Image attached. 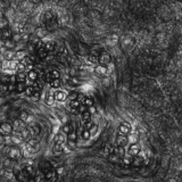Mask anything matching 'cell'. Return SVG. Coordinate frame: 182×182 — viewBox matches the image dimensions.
<instances>
[{
    "mask_svg": "<svg viewBox=\"0 0 182 182\" xmlns=\"http://www.w3.org/2000/svg\"><path fill=\"white\" fill-rule=\"evenodd\" d=\"M42 182H47V181H46V180H44V181H42Z\"/></svg>",
    "mask_w": 182,
    "mask_h": 182,
    "instance_id": "f35d334b",
    "label": "cell"
},
{
    "mask_svg": "<svg viewBox=\"0 0 182 182\" xmlns=\"http://www.w3.org/2000/svg\"><path fill=\"white\" fill-rule=\"evenodd\" d=\"M112 150H113V149H112V147H110V146H108V147H106V149L104 150V153H105V154H109Z\"/></svg>",
    "mask_w": 182,
    "mask_h": 182,
    "instance_id": "e575fe53",
    "label": "cell"
},
{
    "mask_svg": "<svg viewBox=\"0 0 182 182\" xmlns=\"http://www.w3.org/2000/svg\"><path fill=\"white\" fill-rule=\"evenodd\" d=\"M63 150H64V145L55 144V147H54V149H53V151H54L55 155H59L60 153H63Z\"/></svg>",
    "mask_w": 182,
    "mask_h": 182,
    "instance_id": "44dd1931",
    "label": "cell"
},
{
    "mask_svg": "<svg viewBox=\"0 0 182 182\" xmlns=\"http://www.w3.org/2000/svg\"><path fill=\"white\" fill-rule=\"evenodd\" d=\"M89 121H91V114L89 113V110H86L81 114V122L83 124V123H87Z\"/></svg>",
    "mask_w": 182,
    "mask_h": 182,
    "instance_id": "4fadbf2b",
    "label": "cell"
},
{
    "mask_svg": "<svg viewBox=\"0 0 182 182\" xmlns=\"http://www.w3.org/2000/svg\"><path fill=\"white\" fill-rule=\"evenodd\" d=\"M26 72H17V74L15 75L16 77V82H25L26 81Z\"/></svg>",
    "mask_w": 182,
    "mask_h": 182,
    "instance_id": "9a60e30c",
    "label": "cell"
},
{
    "mask_svg": "<svg viewBox=\"0 0 182 182\" xmlns=\"http://www.w3.org/2000/svg\"><path fill=\"white\" fill-rule=\"evenodd\" d=\"M96 73H97L98 75H106V73H107V67L104 66V65H98V66L96 67Z\"/></svg>",
    "mask_w": 182,
    "mask_h": 182,
    "instance_id": "ac0fdd59",
    "label": "cell"
},
{
    "mask_svg": "<svg viewBox=\"0 0 182 182\" xmlns=\"http://www.w3.org/2000/svg\"><path fill=\"white\" fill-rule=\"evenodd\" d=\"M44 103H46V105H48V106L54 105L55 98H54V93H53L51 91H48V92L46 93V97H44Z\"/></svg>",
    "mask_w": 182,
    "mask_h": 182,
    "instance_id": "30bf717a",
    "label": "cell"
},
{
    "mask_svg": "<svg viewBox=\"0 0 182 182\" xmlns=\"http://www.w3.org/2000/svg\"><path fill=\"white\" fill-rule=\"evenodd\" d=\"M59 77H60V73L58 72L57 70H50V71H48L47 73H44L43 80H44L47 83H49L50 81L56 80V79H59Z\"/></svg>",
    "mask_w": 182,
    "mask_h": 182,
    "instance_id": "3957f363",
    "label": "cell"
},
{
    "mask_svg": "<svg viewBox=\"0 0 182 182\" xmlns=\"http://www.w3.org/2000/svg\"><path fill=\"white\" fill-rule=\"evenodd\" d=\"M81 137H82V139H84V140H88V139H90L91 134H90V131L89 130H82L81 131Z\"/></svg>",
    "mask_w": 182,
    "mask_h": 182,
    "instance_id": "d4e9b609",
    "label": "cell"
},
{
    "mask_svg": "<svg viewBox=\"0 0 182 182\" xmlns=\"http://www.w3.org/2000/svg\"><path fill=\"white\" fill-rule=\"evenodd\" d=\"M80 105H81V103L79 100H72V101H70V108H71V110H72L73 113H76L79 110Z\"/></svg>",
    "mask_w": 182,
    "mask_h": 182,
    "instance_id": "5bb4252c",
    "label": "cell"
},
{
    "mask_svg": "<svg viewBox=\"0 0 182 182\" xmlns=\"http://www.w3.org/2000/svg\"><path fill=\"white\" fill-rule=\"evenodd\" d=\"M67 96H68V93H67L66 91L60 90V89H58V90H56L54 92L55 100H57V101H59V103L65 101V100L67 99Z\"/></svg>",
    "mask_w": 182,
    "mask_h": 182,
    "instance_id": "277c9868",
    "label": "cell"
},
{
    "mask_svg": "<svg viewBox=\"0 0 182 182\" xmlns=\"http://www.w3.org/2000/svg\"><path fill=\"white\" fill-rule=\"evenodd\" d=\"M93 98L90 97V96H86V97H83V99H82V101H81V105H83L84 107H87V108H90L93 106Z\"/></svg>",
    "mask_w": 182,
    "mask_h": 182,
    "instance_id": "9c48e42d",
    "label": "cell"
},
{
    "mask_svg": "<svg viewBox=\"0 0 182 182\" xmlns=\"http://www.w3.org/2000/svg\"><path fill=\"white\" fill-rule=\"evenodd\" d=\"M36 54H38V57L40 58V59H46L47 57H48V51L44 49V47L42 46V47H40L38 50H36Z\"/></svg>",
    "mask_w": 182,
    "mask_h": 182,
    "instance_id": "8fae6325",
    "label": "cell"
},
{
    "mask_svg": "<svg viewBox=\"0 0 182 182\" xmlns=\"http://www.w3.org/2000/svg\"><path fill=\"white\" fill-rule=\"evenodd\" d=\"M13 38V32L9 27H5L1 30V39L3 41H7V40H12Z\"/></svg>",
    "mask_w": 182,
    "mask_h": 182,
    "instance_id": "8992f818",
    "label": "cell"
},
{
    "mask_svg": "<svg viewBox=\"0 0 182 182\" xmlns=\"http://www.w3.org/2000/svg\"><path fill=\"white\" fill-rule=\"evenodd\" d=\"M129 130H130V127H129V124H127V123H123V124L120 127V132H121L122 134H127V132H129Z\"/></svg>",
    "mask_w": 182,
    "mask_h": 182,
    "instance_id": "484cf974",
    "label": "cell"
},
{
    "mask_svg": "<svg viewBox=\"0 0 182 182\" xmlns=\"http://www.w3.org/2000/svg\"><path fill=\"white\" fill-rule=\"evenodd\" d=\"M49 86H50V88H53V89H56V90H58V89L60 88V86H62L60 79H56V80H53V81H50V82H49Z\"/></svg>",
    "mask_w": 182,
    "mask_h": 182,
    "instance_id": "2e32d148",
    "label": "cell"
},
{
    "mask_svg": "<svg viewBox=\"0 0 182 182\" xmlns=\"http://www.w3.org/2000/svg\"><path fill=\"white\" fill-rule=\"evenodd\" d=\"M87 62H88V64H90V65H94V64L98 63V57L94 56V55H90V56L87 57Z\"/></svg>",
    "mask_w": 182,
    "mask_h": 182,
    "instance_id": "7402d4cb",
    "label": "cell"
},
{
    "mask_svg": "<svg viewBox=\"0 0 182 182\" xmlns=\"http://www.w3.org/2000/svg\"><path fill=\"white\" fill-rule=\"evenodd\" d=\"M0 39H1V30H0Z\"/></svg>",
    "mask_w": 182,
    "mask_h": 182,
    "instance_id": "d590c367",
    "label": "cell"
},
{
    "mask_svg": "<svg viewBox=\"0 0 182 182\" xmlns=\"http://www.w3.org/2000/svg\"><path fill=\"white\" fill-rule=\"evenodd\" d=\"M6 25H7V21H5L3 18H0V30L5 29Z\"/></svg>",
    "mask_w": 182,
    "mask_h": 182,
    "instance_id": "d6a6232c",
    "label": "cell"
},
{
    "mask_svg": "<svg viewBox=\"0 0 182 182\" xmlns=\"http://www.w3.org/2000/svg\"><path fill=\"white\" fill-rule=\"evenodd\" d=\"M13 131H14V127L10 123L8 122H3L0 124V135L2 137H9L13 134Z\"/></svg>",
    "mask_w": 182,
    "mask_h": 182,
    "instance_id": "6da1fadb",
    "label": "cell"
},
{
    "mask_svg": "<svg viewBox=\"0 0 182 182\" xmlns=\"http://www.w3.org/2000/svg\"><path fill=\"white\" fill-rule=\"evenodd\" d=\"M72 130H73V127L71 124H65V125H63V127H62V132H63L65 135H67Z\"/></svg>",
    "mask_w": 182,
    "mask_h": 182,
    "instance_id": "cb8c5ba5",
    "label": "cell"
},
{
    "mask_svg": "<svg viewBox=\"0 0 182 182\" xmlns=\"http://www.w3.org/2000/svg\"><path fill=\"white\" fill-rule=\"evenodd\" d=\"M30 98H31V99H32V100H33V101L36 103V101H38V100L40 99V92L36 91V92H34V94H33L32 97H30Z\"/></svg>",
    "mask_w": 182,
    "mask_h": 182,
    "instance_id": "1f68e13d",
    "label": "cell"
},
{
    "mask_svg": "<svg viewBox=\"0 0 182 182\" xmlns=\"http://www.w3.org/2000/svg\"><path fill=\"white\" fill-rule=\"evenodd\" d=\"M26 57V53L24 51V50H18L15 53V59L19 62V60H22V59H24Z\"/></svg>",
    "mask_w": 182,
    "mask_h": 182,
    "instance_id": "ffe728a7",
    "label": "cell"
},
{
    "mask_svg": "<svg viewBox=\"0 0 182 182\" xmlns=\"http://www.w3.org/2000/svg\"><path fill=\"white\" fill-rule=\"evenodd\" d=\"M93 125H94L93 122H92V121H89V122H87V123H83V129H84V130H90Z\"/></svg>",
    "mask_w": 182,
    "mask_h": 182,
    "instance_id": "4dcf8cb0",
    "label": "cell"
},
{
    "mask_svg": "<svg viewBox=\"0 0 182 182\" xmlns=\"http://www.w3.org/2000/svg\"><path fill=\"white\" fill-rule=\"evenodd\" d=\"M8 156L12 158V159H18L21 156H22V153H21V149L17 147H12L8 151Z\"/></svg>",
    "mask_w": 182,
    "mask_h": 182,
    "instance_id": "5b68a950",
    "label": "cell"
},
{
    "mask_svg": "<svg viewBox=\"0 0 182 182\" xmlns=\"http://www.w3.org/2000/svg\"><path fill=\"white\" fill-rule=\"evenodd\" d=\"M1 46H2V44H1V42H0V48H1Z\"/></svg>",
    "mask_w": 182,
    "mask_h": 182,
    "instance_id": "8d00e7d4",
    "label": "cell"
},
{
    "mask_svg": "<svg viewBox=\"0 0 182 182\" xmlns=\"http://www.w3.org/2000/svg\"><path fill=\"white\" fill-rule=\"evenodd\" d=\"M5 44H6L8 48H12V47H13V42H12V40H7V41H5Z\"/></svg>",
    "mask_w": 182,
    "mask_h": 182,
    "instance_id": "836d02e7",
    "label": "cell"
},
{
    "mask_svg": "<svg viewBox=\"0 0 182 182\" xmlns=\"http://www.w3.org/2000/svg\"><path fill=\"white\" fill-rule=\"evenodd\" d=\"M40 73L41 72H39L36 68H33L32 71L27 72V75H26V81H27V83L33 84L34 82H36V81L39 80V77H40Z\"/></svg>",
    "mask_w": 182,
    "mask_h": 182,
    "instance_id": "7a4b0ae2",
    "label": "cell"
},
{
    "mask_svg": "<svg viewBox=\"0 0 182 182\" xmlns=\"http://www.w3.org/2000/svg\"><path fill=\"white\" fill-rule=\"evenodd\" d=\"M25 84H24V82H17V84H16V91L17 92H24L25 90Z\"/></svg>",
    "mask_w": 182,
    "mask_h": 182,
    "instance_id": "f1b7e54d",
    "label": "cell"
},
{
    "mask_svg": "<svg viewBox=\"0 0 182 182\" xmlns=\"http://www.w3.org/2000/svg\"><path fill=\"white\" fill-rule=\"evenodd\" d=\"M117 144L121 146H124L127 144V138H125V135L124 134H121V135H118V138H117Z\"/></svg>",
    "mask_w": 182,
    "mask_h": 182,
    "instance_id": "83f0119b",
    "label": "cell"
},
{
    "mask_svg": "<svg viewBox=\"0 0 182 182\" xmlns=\"http://www.w3.org/2000/svg\"><path fill=\"white\" fill-rule=\"evenodd\" d=\"M34 180H36V182H42L46 180V178H44V174L41 172V171H39L38 173H36L34 174Z\"/></svg>",
    "mask_w": 182,
    "mask_h": 182,
    "instance_id": "603a6c76",
    "label": "cell"
},
{
    "mask_svg": "<svg viewBox=\"0 0 182 182\" xmlns=\"http://www.w3.org/2000/svg\"><path fill=\"white\" fill-rule=\"evenodd\" d=\"M34 92H36V90H34V88H33L32 86H27V87L25 88V90H24L23 93H24L26 97L30 98V97H32V96L34 94Z\"/></svg>",
    "mask_w": 182,
    "mask_h": 182,
    "instance_id": "d6986e66",
    "label": "cell"
},
{
    "mask_svg": "<svg viewBox=\"0 0 182 182\" xmlns=\"http://www.w3.org/2000/svg\"><path fill=\"white\" fill-rule=\"evenodd\" d=\"M77 98H79V93L75 92V91L70 92V94L67 96V99H68L70 101H72V100H77Z\"/></svg>",
    "mask_w": 182,
    "mask_h": 182,
    "instance_id": "4316f807",
    "label": "cell"
},
{
    "mask_svg": "<svg viewBox=\"0 0 182 182\" xmlns=\"http://www.w3.org/2000/svg\"><path fill=\"white\" fill-rule=\"evenodd\" d=\"M27 130H29V132H30V134H31V135H38V134L40 133V127H38L36 124L31 125V127H29Z\"/></svg>",
    "mask_w": 182,
    "mask_h": 182,
    "instance_id": "e0dca14e",
    "label": "cell"
},
{
    "mask_svg": "<svg viewBox=\"0 0 182 182\" xmlns=\"http://www.w3.org/2000/svg\"><path fill=\"white\" fill-rule=\"evenodd\" d=\"M1 94H2V93H1V92H0V97H1Z\"/></svg>",
    "mask_w": 182,
    "mask_h": 182,
    "instance_id": "74e56055",
    "label": "cell"
},
{
    "mask_svg": "<svg viewBox=\"0 0 182 182\" xmlns=\"http://www.w3.org/2000/svg\"><path fill=\"white\" fill-rule=\"evenodd\" d=\"M27 118H29V114H27L26 112L21 113V116H19V121H21V122H25Z\"/></svg>",
    "mask_w": 182,
    "mask_h": 182,
    "instance_id": "f546056e",
    "label": "cell"
},
{
    "mask_svg": "<svg viewBox=\"0 0 182 182\" xmlns=\"http://www.w3.org/2000/svg\"><path fill=\"white\" fill-rule=\"evenodd\" d=\"M43 47H44V49L48 51V53H51V51H54L55 48H56V44H55L54 41H47V42H44L43 43Z\"/></svg>",
    "mask_w": 182,
    "mask_h": 182,
    "instance_id": "7c38bea8",
    "label": "cell"
},
{
    "mask_svg": "<svg viewBox=\"0 0 182 182\" xmlns=\"http://www.w3.org/2000/svg\"><path fill=\"white\" fill-rule=\"evenodd\" d=\"M98 62L100 63V65L106 66V65H108L109 63H110V56L107 53H103L98 57Z\"/></svg>",
    "mask_w": 182,
    "mask_h": 182,
    "instance_id": "52a82bcc",
    "label": "cell"
},
{
    "mask_svg": "<svg viewBox=\"0 0 182 182\" xmlns=\"http://www.w3.org/2000/svg\"><path fill=\"white\" fill-rule=\"evenodd\" d=\"M55 144H59V145H65L66 142V135L63 132H59L55 135Z\"/></svg>",
    "mask_w": 182,
    "mask_h": 182,
    "instance_id": "ba28073f",
    "label": "cell"
}]
</instances>
